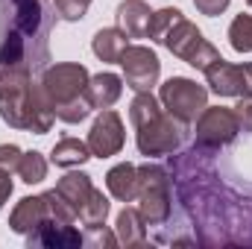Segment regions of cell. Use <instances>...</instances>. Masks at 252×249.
<instances>
[{"instance_id":"6da1fadb","label":"cell","mask_w":252,"mask_h":249,"mask_svg":"<svg viewBox=\"0 0 252 249\" xmlns=\"http://www.w3.org/2000/svg\"><path fill=\"white\" fill-rule=\"evenodd\" d=\"M56 18L53 0H0V67L41 73L50 64Z\"/></svg>"},{"instance_id":"7a4b0ae2","label":"cell","mask_w":252,"mask_h":249,"mask_svg":"<svg viewBox=\"0 0 252 249\" xmlns=\"http://www.w3.org/2000/svg\"><path fill=\"white\" fill-rule=\"evenodd\" d=\"M0 121L21 132L47 135L56 115L41 91V82H32L30 73L0 67Z\"/></svg>"},{"instance_id":"3957f363","label":"cell","mask_w":252,"mask_h":249,"mask_svg":"<svg viewBox=\"0 0 252 249\" xmlns=\"http://www.w3.org/2000/svg\"><path fill=\"white\" fill-rule=\"evenodd\" d=\"M129 124L135 126L138 153L147 158L173 156L176 150H182L190 132V124L173 118L150 91H138L135 100L129 103Z\"/></svg>"},{"instance_id":"277c9868","label":"cell","mask_w":252,"mask_h":249,"mask_svg":"<svg viewBox=\"0 0 252 249\" xmlns=\"http://www.w3.org/2000/svg\"><path fill=\"white\" fill-rule=\"evenodd\" d=\"M88 79H91L88 67L79 62L47 64L41 70V91H44L56 121H62L67 126H76L94 112L88 97H85Z\"/></svg>"},{"instance_id":"5b68a950","label":"cell","mask_w":252,"mask_h":249,"mask_svg":"<svg viewBox=\"0 0 252 249\" xmlns=\"http://www.w3.org/2000/svg\"><path fill=\"white\" fill-rule=\"evenodd\" d=\"M138 211L147 226L161 229L173 217V176L167 167L153 164H138Z\"/></svg>"},{"instance_id":"8992f818","label":"cell","mask_w":252,"mask_h":249,"mask_svg":"<svg viewBox=\"0 0 252 249\" xmlns=\"http://www.w3.org/2000/svg\"><path fill=\"white\" fill-rule=\"evenodd\" d=\"M158 44L167 47L176 59L188 62L190 67H196V70H202V73L217 62V59H223L220 50H217L208 38H202V32L190 24L185 15H179V18L173 21V27L164 32V38H161Z\"/></svg>"},{"instance_id":"52a82bcc","label":"cell","mask_w":252,"mask_h":249,"mask_svg":"<svg viewBox=\"0 0 252 249\" xmlns=\"http://www.w3.org/2000/svg\"><path fill=\"white\" fill-rule=\"evenodd\" d=\"M158 100L173 118H179L185 124H193L202 115V109L208 106V88L196 85L188 76H170L158 88Z\"/></svg>"},{"instance_id":"ba28073f","label":"cell","mask_w":252,"mask_h":249,"mask_svg":"<svg viewBox=\"0 0 252 249\" xmlns=\"http://www.w3.org/2000/svg\"><path fill=\"white\" fill-rule=\"evenodd\" d=\"M193 124H196V129H193V144H199L205 150H214V153L226 150L241 135V126H238L235 112L226 109V106H205L202 115Z\"/></svg>"},{"instance_id":"9c48e42d","label":"cell","mask_w":252,"mask_h":249,"mask_svg":"<svg viewBox=\"0 0 252 249\" xmlns=\"http://www.w3.org/2000/svg\"><path fill=\"white\" fill-rule=\"evenodd\" d=\"M121 67H124V82L126 88H132L135 94L138 91H153V85L158 82L161 76V62L158 56L144 47V44H129L124 53H121Z\"/></svg>"},{"instance_id":"30bf717a","label":"cell","mask_w":252,"mask_h":249,"mask_svg":"<svg viewBox=\"0 0 252 249\" xmlns=\"http://www.w3.org/2000/svg\"><path fill=\"white\" fill-rule=\"evenodd\" d=\"M126 132H124V121L118 112L112 109H103L97 115V121L91 124V132H88V150L94 158H112L124 150Z\"/></svg>"},{"instance_id":"8fae6325","label":"cell","mask_w":252,"mask_h":249,"mask_svg":"<svg viewBox=\"0 0 252 249\" xmlns=\"http://www.w3.org/2000/svg\"><path fill=\"white\" fill-rule=\"evenodd\" d=\"M205 79H208V88L217 94V97H247L252 94L250 88V76H247V67L244 64H232L226 59H217L205 70Z\"/></svg>"},{"instance_id":"7c38bea8","label":"cell","mask_w":252,"mask_h":249,"mask_svg":"<svg viewBox=\"0 0 252 249\" xmlns=\"http://www.w3.org/2000/svg\"><path fill=\"white\" fill-rule=\"evenodd\" d=\"M27 247L32 249H76L82 247V235L73 229V223L44 220L35 232L27 235Z\"/></svg>"},{"instance_id":"4fadbf2b","label":"cell","mask_w":252,"mask_h":249,"mask_svg":"<svg viewBox=\"0 0 252 249\" xmlns=\"http://www.w3.org/2000/svg\"><path fill=\"white\" fill-rule=\"evenodd\" d=\"M44 220H50L44 193H38V196H24V199L12 208V214H9V229H12L15 235H24V238H27V235L35 232Z\"/></svg>"},{"instance_id":"5bb4252c","label":"cell","mask_w":252,"mask_h":249,"mask_svg":"<svg viewBox=\"0 0 252 249\" xmlns=\"http://www.w3.org/2000/svg\"><path fill=\"white\" fill-rule=\"evenodd\" d=\"M121 94H124V79L118 73H109V70L94 73L88 79V85H85V97H88L91 109H97V112L112 109L121 100Z\"/></svg>"},{"instance_id":"9a60e30c","label":"cell","mask_w":252,"mask_h":249,"mask_svg":"<svg viewBox=\"0 0 252 249\" xmlns=\"http://www.w3.org/2000/svg\"><path fill=\"white\" fill-rule=\"evenodd\" d=\"M115 18H118V27L124 30L129 38H147L153 9H150L144 0H124V3L118 6Z\"/></svg>"},{"instance_id":"2e32d148","label":"cell","mask_w":252,"mask_h":249,"mask_svg":"<svg viewBox=\"0 0 252 249\" xmlns=\"http://www.w3.org/2000/svg\"><path fill=\"white\" fill-rule=\"evenodd\" d=\"M106 187L118 202H135L138 199V167L121 161L106 173Z\"/></svg>"},{"instance_id":"e0dca14e","label":"cell","mask_w":252,"mask_h":249,"mask_svg":"<svg viewBox=\"0 0 252 249\" xmlns=\"http://www.w3.org/2000/svg\"><path fill=\"white\" fill-rule=\"evenodd\" d=\"M129 47V35L121 27H103L91 38V50L100 62H121V53Z\"/></svg>"},{"instance_id":"ac0fdd59","label":"cell","mask_w":252,"mask_h":249,"mask_svg":"<svg viewBox=\"0 0 252 249\" xmlns=\"http://www.w3.org/2000/svg\"><path fill=\"white\" fill-rule=\"evenodd\" d=\"M115 235H118V244L121 247H144L147 244V223L141 217L138 208H129L126 205L124 211L118 214L115 220Z\"/></svg>"},{"instance_id":"d6986e66","label":"cell","mask_w":252,"mask_h":249,"mask_svg":"<svg viewBox=\"0 0 252 249\" xmlns=\"http://www.w3.org/2000/svg\"><path fill=\"white\" fill-rule=\"evenodd\" d=\"M88 158H94L91 150H88V141H79V138H62L50 150V161L56 167H67V170L70 167H82Z\"/></svg>"},{"instance_id":"ffe728a7","label":"cell","mask_w":252,"mask_h":249,"mask_svg":"<svg viewBox=\"0 0 252 249\" xmlns=\"http://www.w3.org/2000/svg\"><path fill=\"white\" fill-rule=\"evenodd\" d=\"M56 190H59L64 199L73 205V211H76V217H79V208H82L85 199L91 196L94 185H91V176H88V173H82V170H70V173H64L62 179L56 182Z\"/></svg>"},{"instance_id":"44dd1931","label":"cell","mask_w":252,"mask_h":249,"mask_svg":"<svg viewBox=\"0 0 252 249\" xmlns=\"http://www.w3.org/2000/svg\"><path fill=\"white\" fill-rule=\"evenodd\" d=\"M18 176H21V182L24 185H38V182H44L47 179V158L38 153V150H30V153H24L21 156V161H18V170H15Z\"/></svg>"},{"instance_id":"7402d4cb","label":"cell","mask_w":252,"mask_h":249,"mask_svg":"<svg viewBox=\"0 0 252 249\" xmlns=\"http://www.w3.org/2000/svg\"><path fill=\"white\" fill-rule=\"evenodd\" d=\"M109 196L103 193V190H91V196L85 199V205L79 208V223L82 226H100V223H106V217H109Z\"/></svg>"},{"instance_id":"603a6c76","label":"cell","mask_w":252,"mask_h":249,"mask_svg":"<svg viewBox=\"0 0 252 249\" xmlns=\"http://www.w3.org/2000/svg\"><path fill=\"white\" fill-rule=\"evenodd\" d=\"M229 44L238 53H252V15H238L229 24Z\"/></svg>"},{"instance_id":"cb8c5ba5","label":"cell","mask_w":252,"mask_h":249,"mask_svg":"<svg viewBox=\"0 0 252 249\" xmlns=\"http://www.w3.org/2000/svg\"><path fill=\"white\" fill-rule=\"evenodd\" d=\"M82 244H85V247H94V249L118 247V235H115V232H109V229H106V223H100V226H85Z\"/></svg>"},{"instance_id":"d4e9b609","label":"cell","mask_w":252,"mask_h":249,"mask_svg":"<svg viewBox=\"0 0 252 249\" xmlns=\"http://www.w3.org/2000/svg\"><path fill=\"white\" fill-rule=\"evenodd\" d=\"M53 6H56V15L62 21H70L73 24V21H82L85 18L91 0H53Z\"/></svg>"},{"instance_id":"484cf974","label":"cell","mask_w":252,"mask_h":249,"mask_svg":"<svg viewBox=\"0 0 252 249\" xmlns=\"http://www.w3.org/2000/svg\"><path fill=\"white\" fill-rule=\"evenodd\" d=\"M232 112H235V118H238L241 132L252 135V94H247V97H238V106H235Z\"/></svg>"},{"instance_id":"4316f807","label":"cell","mask_w":252,"mask_h":249,"mask_svg":"<svg viewBox=\"0 0 252 249\" xmlns=\"http://www.w3.org/2000/svg\"><path fill=\"white\" fill-rule=\"evenodd\" d=\"M21 156H24V150H21V147H15V144H0V167H3V170L15 173V170H18Z\"/></svg>"},{"instance_id":"83f0119b","label":"cell","mask_w":252,"mask_h":249,"mask_svg":"<svg viewBox=\"0 0 252 249\" xmlns=\"http://www.w3.org/2000/svg\"><path fill=\"white\" fill-rule=\"evenodd\" d=\"M229 3H232V0H193L196 12H199V15H208V18L223 15V12L229 9Z\"/></svg>"},{"instance_id":"f1b7e54d","label":"cell","mask_w":252,"mask_h":249,"mask_svg":"<svg viewBox=\"0 0 252 249\" xmlns=\"http://www.w3.org/2000/svg\"><path fill=\"white\" fill-rule=\"evenodd\" d=\"M9 176H12V173L0 167V211H3V205L9 202V196H12V179H9Z\"/></svg>"},{"instance_id":"f546056e","label":"cell","mask_w":252,"mask_h":249,"mask_svg":"<svg viewBox=\"0 0 252 249\" xmlns=\"http://www.w3.org/2000/svg\"><path fill=\"white\" fill-rule=\"evenodd\" d=\"M244 67H247V76H250V88H252V62H250V64H244Z\"/></svg>"},{"instance_id":"4dcf8cb0","label":"cell","mask_w":252,"mask_h":249,"mask_svg":"<svg viewBox=\"0 0 252 249\" xmlns=\"http://www.w3.org/2000/svg\"><path fill=\"white\" fill-rule=\"evenodd\" d=\"M247 3H250V6H252V0H247Z\"/></svg>"}]
</instances>
